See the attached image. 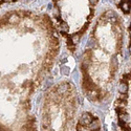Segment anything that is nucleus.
<instances>
[{"instance_id": "1", "label": "nucleus", "mask_w": 131, "mask_h": 131, "mask_svg": "<svg viewBox=\"0 0 131 131\" xmlns=\"http://www.w3.org/2000/svg\"><path fill=\"white\" fill-rule=\"evenodd\" d=\"M59 50L48 16L18 9L0 17V131H38L31 96Z\"/></svg>"}, {"instance_id": "2", "label": "nucleus", "mask_w": 131, "mask_h": 131, "mask_svg": "<svg viewBox=\"0 0 131 131\" xmlns=\"http://www.w3.org/2000/svg\"><path fill=\"white\" fill-rule=\"evenodd\" d=\"M78 97L69 82L56 85L45 95L42 108V131H73Z\"/></svg>"}, {"instance_id": "3", "label": "nucleus", "mask_w": 131, "mask_h": 131, "mask_svg": "<svg viewBox=\"0 0 131 131\" xmlns=\"http://www.w3.org/2000/svg\"><path fill=\"white\" fill-rule=\"evenodd\" d=\"M128 89H129L128 80L123 79V80L121 81V83H119V85H118V92L121 93V94H127Z\"/></svg>"}, {"instance_id": "4", "label": "nucleus", "mask_w": 131, "mask_h": 131, "mask_svg": "<svg viewBox=\"0 0 131 131\" xmlns=\"http://www.w3.org/2000/svg\"><path fill=\"white\" fill-rule=\"evenodd\" d=\"M119 7H121V9L125 14H128L131 9V1H129V0H124L122 4L119 5Z\"/></svg>"}, {"instance_id": "5", "label": "nucleus", "mask_w": 131, "mask_h": 131, "mask_svg": "<svg viewBox=\"0 0 131 131\" xmlns=\"http://www.w3.org/2000/svg\"><path fill=\"white\" fill-rule=\"evenodd\" d=\"M17 0H0V8L2 6L6 5V4H9V3H13V2H16Z\"/></svg>"}, {"instance_id": "6", "label": "nucleus", "mask_w": 131, "mask_h": 131, "mask_svg": "<svg viewBox=\"0 0 131 131\" xmlns=\"http://www.w3.org/2000/svg\"><path fill=\"white\" fill-rule=\"evenodd\" d=\"M114 1V3H115V5H117V6H119L122 4V2L124 1V0H113Z\"/></svg>"}, {"instance_id": "7", "label": "nucleus", "mask_w": 131, "mask_h": 131, "mask_svg": "<svg viewBox=\"0 0 131 131\" xmlns=\"http://www.w3.org/2000/svg\"><path fill=\"white\" fill-rule=\"evenodd\" d=\"M129 49H130V52H131V45H130V48Z\"/></svg>"}, {"instance_id": "8", "label": "nucleus", "mask_w": 131, "mask_h": 131, "mask_svg": "<svg viewBox=\"0 0 131 131\" xmlns=\"http://www.w3.org/2000/svg\"><path fill=\"white\" fill-rule=\"evenodd\" d=\"M129 75V78H131V74H128Z\"/></svg>"}, {"instance_id": "9", "label": "nucleus", "mask_w": 131, "mask_h": 131, "mask_svg": "<svg viewBox=\"0 0 131 131\" xmlns=\"http://www.w3.org/2000/svg\"><path fill=\"white\" fill-rule=\"evenodd\" d=\"M130 36H131V32H130Z\"/></svg>"}, {"instance_id": "10", "label": "nucleus", "mask_w": 131, "mask_h": 131, "mask_svg": "<svg viewBox=\"0 0 131 131\" xmlns=\"http://www.w3.org/2000/svg\"><path fill=\"white\" fill-rule=\"evenodd\" d=\"M129 1H130V0H129Z\"/></svg>"}]
</instances>
